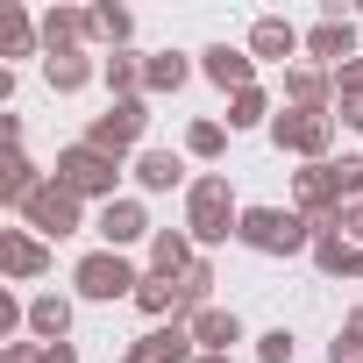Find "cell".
I'll return each instance as SVG.
<instances>
[{"instance_id":"obj_1","label":"cell","mask_w":363,"mask_h":363,"mask_svg":"<svg viewBox=\"0 0 363 363\" xmlns=\"http://www.w3.org/2000/svg\"><path fill=\"white\" fill-rule=\"evenodd\" d=\"M186 228H193V242H228L235 228H242V214H235V193H228V178H193V193H186Z\"/></svg>"},{"instance_id":"obj_2","label":"cell","mask_w":363,"mask_h":363,"mask_svg":"<svg viewBox=\"0 0 363 363\" xmlns=\"http://www.w3.org/2000/svg\"><path fill=\"white\" fill-rule=\"evenodd\" d=\"M57 186H72L79 200H114V178H121V157H107V150H93V143H72V150H57Z\"/></svg>"},{"instance_id":"obj_3","label":"cell","mask_w":363,"mask_h":363,"mask_svg":"<svg viewBox=\"0 0 363 363\" xmlns=\"http://www.w3.org/2000/svg\"><path fill=\"white\" fill-rule=\"evenodd\" d=\"M235 235H242L257 257H292V250L313 242V221H306V214H285V207H250Z\"/></svg>"},{"instance_id":"obj_4","label":"cell","mask_w":363,"mask_h":363,"mask_svg":"<svg viewBox=\"0 0 363 363\" xmlns=\"http://www.w3.org/2000/svg\"><path fill=\"white\" fill-rule=\"evenodd\" d=\"M72 285H79V299H135L143 278H135V264L121 250H93V257H79Z\"/></svg>"},{"instance_id":"obj_5","label":"cell","mask_w":363,"mask_h":363,"mask_svg":"<svg viewBox=\"0 0 363 363\" xmlns=\"http://www.w3.org/2000/svg\"><path fill=\"white\" fill-rule=\"evenodd\" d=\"M79 193L72 186H57V178H43V186H36V200L22 207V221H29V235H43V242H57V235H72L79 228Z\"/></svg>"},{"instance_id":"obj_6","label":"cell","mask_w":363,"mask_h":363,"mask_svg":"<svg viewBox=\"0 0 363 363\" xmlns=\"http://www.w3.org/2000/svg\"><path fill=\"white\" fill-rule=\"evenodd\" d=\"M143 128H150V107H143V100H114V107L86 128V143L107 150V157H128V150L143 143Z\"/></svg>"},{"instance_id":"obj_7","label":"cell","mask_w":363,"mask_h":363,"mask_svg":"<svg viewBox=\"0 0 363 363\" xmlns=\"http://www.w3.org/2000/svg\"><path fill=\"white\" fill-rule=\"evenodd\" d=\"M328 135H335V114H328V107H292V114L271 121V143H278V150H299V157H320Z\"/></svg>"},{"instance_id":"obj_8","label":"cell","mask_w":363,"mask_h":363,"mask_svg":"<svg viewBox=\"0 0 363 363\" xmlns=\"http://www.w3.org/2000/svg\"><path fill=\"white\" fill-rule=\"evenodd\" d=\"M0 271H8L15 285L43 278V271H50V250H43V235H29V228H0Z\"/></svg>"},{"instance_id":"obj_9","label":"cell","mask_w":363,"mask_h":363,"mask_svg":"<svg viewBox=\"0 0 363 363\" xmlns=\"http://www.w3.org/2000/svg\"><path fill=\"white\" fill-rule=\"evenodd\" d=\"M200 356V342H193V328H150L143 342H128V363H193Z\"/></svg>"},{"instance_id":"obj_10","label":"cell","mask_w":363,"mask_h":363,"mask_svg":"<svg viewBox=\"0 0 363 363\" xmlns=\"http://www.w3.org/2000/svg\"><path fill=\"white\" fill-rule=\"evenodd\" d=\"M93 228H100V242H107V250H128V242L150 228V214H143V200H107Z\"/></svg>"},{"instance_id":"obj_11","label":"cell","mask_w":363,"mask_h":363,"mask_svg":"<svg viewBox=\"0 0 363 363\" xmlns=\"http://www.w3.org/2000/svg\"><path fill=\"white\" fill-rule=\"evenodd\" d=\"M186 328H193L200 356H228V349L242 342V320H235V313H221V306H200V313H193Z\"/></svg>"},{"instance_id":"obj_12","label":"cell","mask_w":363,"mask_h":363,"mask_svg":"<svg viewBox=\"0 0 363 363\" xmlns=\"http://www.w3.org/2000/svg\"><path fill=\"white\" fill-rule=\"evenodd\" d=\"M36 186H43V171H36V164H29L22 150H8V157H0V200H8L15 214H22L29 200H36Z\"/></svg>"},{"instance_id":"obj_13","label":"cell","mask_w":363,"mask_h":363,"mask_svg":"<svg viewBox=\"0 0 363 363\" xmlns=\"http://www.w3.org/2000/svg\"><path fill=\"white\" fill-rule=\"evenodd\" d=\"M306 50H313L320 65H335V72H342V65H356V29H349L342 15H328V22L306 36Z\"/></svg>"},{"instance_id":"obj_14","label":"cell","mask_w":363,"mask_h":363,"mask_svg":"<svg viewBox=\"0 0 363 363\" xmlns=\"http://www.w3.org/2000/svg\"><path fill=\"white\" fill-rule=\"evenodd\" d=\"M29 335H36V342H65V335H72V299L36 292V299H29Z\"/></svg>"},{"instance_id":"obj_15","label":"cell","mask_w":363,"mask_h":363,"mask_svg":"<svg viewBox=\"0 0 363 363\" xmlns=\"http://www.w3.org/2000/svg\"><path fill=\"white\" fill-rule=\"evenodd\" d=\"M86 36H93V15H86V8H50V15H43V43H50V50H79Z\"/></svg>"},{"instance_id":"obj_16","label":"cell","mask_w":363,"mask_h":363,"mask_svg":"<svg viewBox=\"0 0 363 363\" xmlns=\"http://www.w3.org/2000/svg\"><path fill=\"white\" fill-rule=\"evenodd\" d=\"M250 72H257V57H242V50H228V43L207 50V79H214L221 93H250Z\"/></svg>"},{"instance_id":"obj_17","label":"cell","mask_w":363,"mask_h":363,"mask_svg":"<svg viewBox=\"0 0 363 363\" xmlns=\"http://www.w3.org/2000/svg\"><path fill=\"white\" fill-rule=\"evenodd\" d=\"M43 79H50L57 93H79V86L93 79V57H86V50H43Z\"/></svg>"},{"instance_id":"obj_18","label":"cell","mask_w":363,"mask_h":363,"mask_svg":"<svg viewBox=\"0 0 363 363\" xmlns=\"http://www.w3.org/2000/svg\"><path fill=\"white\" fill-rule=\"evenodd\" d=\"M178 178H186V164H178L171 150H143V157H135V186H143V193H171Z\"/></svg>"},{"instance_id":"obj_19","label":"cell","mask_w":363,"mask_h":363,"mask_svg":"<svg viewBox=\"0 0 363 363\" xmlns=\"http://www.w3.org/2000/svg\"><path fill=\"white\" fill-rule=\"evenodd\" d=\"M100 79H107L114 100H143V57H135V50H114V57L100 65Z\"/></svg>"},{"instance_id":"obj_20","label":"cell","mask_w":363,"mask_h":363,"mask_svg":"<svg viewBox=\"0 0 363 363\" xmlns=\"http://www.w3.org/2000/svg\"><path fill=\"white\" fill-rule=\"evenodd\" d=\"M250 50H257V57H292V50H299V29L278 22V15H264V22L250 29Z\"/></svg>"},{"instance_id":"obj_21","label":"cell","mask_w":363,"mask_h":363,"mask_svg":"<svg viewBox=\"0 0 363 363\" xmlns=\"http://www.w3.org/2000/svg\"><path fill=\"white\" fill-rule=\"evenodd\" d=\"M36 36H43V22H29L22 8H0V50H8V57H29Z\"/></svg>"},{"instance_id":"obj_22","label":"cell","mask_w":363,"mask_h":363,"mask_svg":"<svg viewBox=\"0 0 363 363\" xmlns=\"http://www.w3.org/2000/svg\"><path fill=\"white\" fill-rule=\"evenodd\" d=\"M178 86H186V57H178V50L143 57V93H178Z\"/></svg>"},{"instance_id":"obj_23","label":"cell","mask_w":363,"mask_h":363,"mask_svg":"<svg viewBox=\"0 0 363 363\" xmlns=\"http://www.w3.org/2000/svg\"><path fill=\"white\" fill-rule=\"evenodd\" d=\"M186 264H193V242H186V235H171V228H164V235L150 242V271H157V278H178Z\"/></svg>"},{"instance_id":"obj_24","label":"cell","mask_w":363,"mask_h":363,"mask_svg":"<svg viewBox=\"0 0 363 363\" xmlns=\"http://www.w3.org/2000/svg\"><path fill=\"white\" fill-rule=\"evenodd\" d=\"M135 306H143L150 320H164V313H178V278H157V271H150V278L135 285Z\"/></svg>"},{"instance_id":"obj_25","label":"cell","mask_w":363,"mask_h":363,"mask_svg":"<svg viewBox=\"0 0 363 363\" xmlns=\"http://www.w3.org/2000/svg\"><path fill=\"white\" fill-rule=\"evenodd\" d=\"M335 107H342L349 128H363V65H342L335 72Z\"/></svg>"},{"instance_id":"obj_26","label":"cell","mask_w":363,"mask_h":363,"mask_svg":"<svg viewBox=\"0 0 363 363\" xmlns=\"http://www.w3.org/2000/svg\"><path fill=\"white\" fill-rule=\"evenodd\" d=\"M313 264L320 271H356V250L342 242V228H313Z\"/></svg>"},{"instance_id":"obj_27","label":"cell","mask_w":363,"mask_h":363,"mask_svg":"<svg viewBox=\"0 0 363 363\" xmlns=\"http://www.w3.org/2000/svg\"><path fill=\"white\" fill-rule=\"evenodd\" d=\"M207 285H214V271L193 257L186 271H178V313H200V306H207Z\"/></svg>"},{"instance_id":"obj_28","label":"cell","mask_w":363,"mask_h":363,"mask_svg":"<svg viewBox=\"0 0 363 363\" xmlns=\"http://www.w3.org/2000/svg\"><path fill=\"white\" fill-rule=\"evenodd\" d=\"M285 93H292V100H299V107H320V100H328V79H320V72H313V65H299V72H292V79H285Z\"/></svg>"},{"instance_id":"obj_29","label":"cell","mask_w":363,"mask_h":363,"mask_svg":"<svg viewBox=\"0 0 363 363\" xmlns=\"http://www.w3.org/2000/svg\"><path fill=\"white\" fill-rule=\"evenodd\" d=\"M93 36L121 50V43H128V8H93Z\"/></svg>"},{"instance_id":"obj_30","label":"cell","mask_w":363,"mask_h":363,"mask_svg":"<svg viewBox=\"0 0 363 363\" xmlns=\"http://www.w3.org/2000/svg\"><path fill=\"white\" fill-rule=\"evenodd\" d=\"M257 121H264V93L250 86V93H235V100H228V128H257Z\"/></svg>"},{"instance_id":"obj_31","label":"cell","mask_w":363,"mask_h":363,"mask_svg":"<svg viewBox=\"0 0 363 363\" xmlns=\"http://www.w3.org/2000/svg\"><path fill=\"white\" fill-rule=\"evenodd\" d=\"M221 143H228V128H221V121H193V128H186V150H193V157H214Z\"/></svg>"},{"instance_id":"obj_32","label":"cell","mask_w":363,"mask_h":363,"mask_svg":"<svg viewBox=\"0 0 363 363\" xmlns=\"http://www.w3.org/2000/svg\"><path fill=\"white\" fill-rule=\"evenodd\" d=\"M335 363H363V306L342 320V342H335Z\"/></svg>"},{"instance_id":"obj_33","label":"cell","mask_w":363,"mask_h":363,"mask_svg":"<svg viewBox=\"0 0 363 363\" xmlns=\"http://www.w3.org/2000/svg\"><path fill=\"white\" fill-rule=\"evenodd\" d=\"M257 356H264V363H292V335H285V328H271V335H264V349H257Z\"/></svg>"},{"instance_id":"obj_34","label":"cell","mask_w":363,"mask_h":363,"mask_svg":"<svg viewBox=\"0 0 363 363\" xmlns=\"http://www.w3.org/2000/svg\"><path fill=\"white\" fill-rule=\"evenodd\" d=\"M36 363H79L72 342H36Z\"/></svg>"},{"instance_id":"obj_35","label":"cell","mask_w":363,"mask_h":363,"mask_svg":"<svg viewBox=\"0 0 363 363\" xmlns=\"http://www.w3.org/2000/svg\"><path fill=\"white\" fill-rule=\"evenodd\" d=\"M328 228H349V235H356V242H363V200H349V207H342V214H335V221H328Z\"/></svg>"},{"instance_id":"obj_36","label":"cell","mask_w":363,"mask_h":363,"mask_svg":"<svg viewBox=\"0 0 363 363\" xmlns=\"http://www.w3.org/2000/svg\"><path fill=\"white\" fill-rule=\"evenodd\" d=\"M193 363H228V356H193Z\"/></svg>"},{"instance_id":"obj_37","label":"cell","mask_w":363,"mask_h":363,"mask_svg":"<svg viewBox=\"0 0 363 363\" xmlns=\"http://www.w3.org/2000/svg\"><path fill=\"white\" fill-rule=\"evenodd\" d=\"M356 278H363V257H356Z\"/></svg>"}]
</instances>
